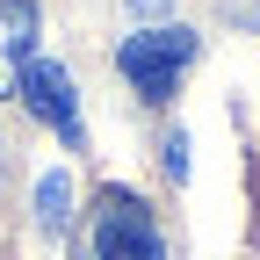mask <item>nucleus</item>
<instances>
[{"label": "nucleus", "instance_id": "nucleus-8", "mask_svg": "<svg viewBox=\"0 0 260 260\" xmlns=\"http://www.w3.org/2000/svg\"><path fill=\"white\" fill-rule=\"evenodd\" d=\"M0 167H8V145H0Z\"/></svg>", "mask_w": 260, "mask_h": 260}, {"label": "nucleus", "instance_id": "nucleus-1", "mask_svg": "<svg viewBox=\"0 0 260 260\" xmlns=\"http://www.w3.org/2000/svg\"><path fill=\"white\" fill-rule=\"evenodd\" d=\"M188 58H195V29H181V22H159V29H138V37H123V51H116V73L145 94V102H167V94L181 87V73H188Z\"/></svg>", "mask_w": 260, "mask_h": 260}, {"label": "nucleus", "instance_id": "nucleus-3", "mask_svg": "<svg viewBox=\"0 0 260 260\" xmlns=\"http://www.w3.org/2000/svg\"><path fill=\"white\" fill-rule=\"evenodd\" d=\"M22 109L37 116V123H51L65 145H80V102H73V73L65 65H51V58H29V73H22Z\"/></svg>", "mask_w": 260, "mask_h": 260}, {"label": "nucleus", "instance_id": "nucleus-5", "mask_svg": "<svg viewBox=\"0 0 260 260\" xmlns=\"http://www.w3.org/2000/svg\"><path fill=\"white\" fill-rule=\"evenodd\" d=\"M65 224H73V174L65 167H51L44 181H37V232H65Z\"/></svg>", "mask_w": 260, "mask_h": 260}, {"label": "nucleus", "instance_id": "nucleus-2", "mask_svg": "<svg viewBox=\"0 0 260 260\" xmlns=\"http://www.w3.org/2000/svg\"><path fill=\"white\" fill-rule=\"evenodd\" d=\"M94 253L102 260H167V239H159L152 210L130 188H102V210H94Z\"/></svg>", "mask_w": 260, "mask_h": 260}, {"label": "nucleus", "instance_id": "nucleus-6", "mask_svg": "<svg viewBox=\"0 0 260 260\" xmlns=\"http://www.w3.org/2000/svg\"><path fill=\"white\" fill-rule=\"evenodd\" d=\"M167 174H174V181H188V138H181V130L167 138Z\"/></svg>", "mask_w": 260, "mask_h": 260}, {"label": "nucleus", "instance_id": "nucleus-4", "mask_svg": "<svg viewBox=\"0 0 260 260\" xmlns=\"http://www.w3.org/2000/svg\"><path fill=\"white\" fill-rule=\"evenodd\" d=\"M37 0H0V94H15L37 58Z\"/></svg>", "mask_w": 260, "mask_h": 260}, {"label": "nucleus", "instance_id": "nucleus-7", "mask_svg": "<svg viewBox=\"0 0 260 260\" xmlns=\"http://www.w3.org/2000/svg\"><path fill=\"white\" fill-rule=\"evenodd\" d=\"M130 8H138V15H152V8H167V0H130Z\"/></svg>", "mask_w": 260, "mask_h": 260}]
</instances>
